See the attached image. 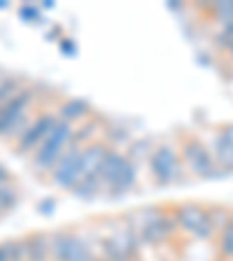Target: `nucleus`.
<instances>
[{"instance_id": "obj_1", "label": "nucleus", "mask_w": 233, "mask_h": 261, "mask_svg": "<svg viewBox=\"0 0 233 261\" xmlns=\"http://www.w3.org/2000/svg\"><path fill=\"white\" fill-rule=\"evenodd\" d=\"M72 138V126L70 121H63L59 119L54 126V130L44 138V142L38 147V152H35V168L38 170H47V168H54L56 161L63 156V147L65 142Z\"/></svg>"}, {"instance_id": "obj_2", "label": "nucleus", "mask_w": 233, "mask_h": 261, "mask_svg": "<svg viewBox=\"0 0 233 261\" xmlns=\"http://www.w3.org/2000/svg\"><path fill=\"white\" fill-rule=\"evenodd\" d=\"M51 259L54 261H93L89 245H84L77 236L61 231L51 236Z\"/></svg>"}, {"instance_id": "obj_3", "label": "nucleus", "mask_w": 233, "mask_h": 261, "mask_svg": "<svg viewBox=\"0 0 233 261\" xmlns=\"http://www.w3.org/2000/svg\"><path fill=\"white\" fill-rule=\"evenodd\" d=\"M149 168H152V177L157 185H170L179 175V163L177 154L173 152V147L161 145L157 147L149 156Z\"/></svg>"}, {"instance_id": "obj_4", "label": "nucleus", "mask_w": 233, "mask_h": 261, "mask_svg": "<svg viewBox=\"0 0 233 261\" xmlns=\"http://www.w3.org/2000/svg\"><path fill=\"white\" fill-rule=\"evenodd\" d=\"M175 219H177V226H182L196 238H210L212 231H215L210 212H205L198 205H182L175 215Z\"/></svg>"}, {"instance_id": "obj_5", "label": "nucleus", "mask_w": 233, "mask_h": 261, "mask_svg": "<svg viewBox=\"0 0 233 261\" xmlns=\"http://www.w3.org/2000/svg\"><path fill=\"white\" fill-rule=\"evenodd\" d=\"M182 156H185L189 170L194 175H198V177H208V175H212V170H215V161H212L210 152H208L205 145H203L201 140H196V138H189V140L185 142Z\"/></svg>"}, {"instance_id": "obj_6", "label": "nucleus", "mask_w": 233, "mask_h": 261, "mask_svg": "<svg viewBox=\"0 0 233 261\" xmlns=\"http://www.w3.org/2000/svg\"><path fill=\"white\" fill-rule=\"evenodd\" d=\"M136 236L131 228H119L117 233H112L110 238L103 240L105 256L110 261H131L136 254Z\"/></svg>"}, {"instance_id": "obj_7", "label": "nucleus", "mask_w": 233, "mask_h": 261, "mask_svg": "<svg viewBox=\"0 0 233 261\" xmlns=\"http://www.w3.org/2000/svg\"><path fill=\"white\" fill-rule=\"evenodd\" d=\"M82 147L72 145L68 152H63V156L56 161L54 166V175H51V179H54L59 187H65V189H72V187L77 185V168H80V159H82Z\"/></svg>"}, {"instance_id": "obj_8", "label": "nucleus", "mask_w": 233, "mask_h": 261, "mask_svg": "<svg viewBox=\"0 0 233 261\" xmlns=\"http://www.w3.org/2000/svg\"><path fill=\"white\" fill-rule=\"evenodd\" d=\"M105 156H108V147H105L103 142L89 145L87 149L82 152V159H80V168H77V185H82L84 179L100 177V168H103Z\"/></svg>"}, {"instance_id": "obj_9", "label": "nucleus", "mask_w": 233, "mask_h": 261, "mask_svg": "<svg viewBox=\"0 0 233 261\" xmlns=\"http://www.w3.org/2000/svg\"><path fill=\"white\" fill-rule=\"evenodd\" d=\"M59 117L56 114H42L33 126H28L26 130L19 138V152H31V149H38V145H42L44 138L54 130Z\"/></svg>"}, {"instance_id": "obj_10", "label": "nucleus", "mask_w": 233, "mask_h": 261, "mask_svg": "<svg viewBox=\"0 0 233 261\" xmlns=\"http://www.w3.org/2000/svg\"><path fill=\"white\" fill-rule=\"evenodd\" d=\"M31 103V91H21V93H14L5 103V108L0 110V133H5V130L14 128L16 119L23 114L26 105Z\"/></svg>"}, {"instance_id": "obj_11", "label": "nucleus", "mask_w": 233, "mask_h": 261, "mask_svg": "<svg viewBox=\"0 0 233 261\" xmlns=\"http://www.w3.org/2000/svg\"><path fill=\"white\" fill-rule=\"evenodd\" d=\"M51 259V238L38 233L26 240V261H49Z\"/></svg>"}, {"instance_id": "obj_12", "label": "nucleus", "mask_w": 233, "mask_h": 261, "mask_svg": "<svg viewBox=\"0 0 233 261\" xmlns=\"http://www.w3.org/2000/svg\"><path fill=\"white\" fill-rule=\"evenodd\" d=\"M215 159H217V163H222L224 168H233V140H228L224 133L217 138V145H215Z\"/></svg>"}, {"instance_id": "obj_13", "label": "nucleus", "mask_w": 233, "mask_h": 261, "mask_svg": "<svg viewBox=\"0 0 233 261\" xmlns=\"http://www.w3.org/2000/svg\"><path fill=\"white\" fill-rule=\"evenodd\" d=\"M89 112V105L84 103V100H68V103L61 105L59 110V119L63 121H72V119H80V117H84V114Z\"/></svg>"}, {"instance_id": "obj_14", "label": "nucleus", "mask_w": 233, "mask_h": 261, "mask_svg": "<svg viewBox=\"0 0 233 261\" xmlns=\"http://www.w3.org/2000/svg\"><path fill=\"white\" fill-rule=\"evenodd\" d=\"M219 252L226 259H233V217L228 219V224L222 228V240H219Z\"/></svg>"}, {"instance_id": "obj_15", "label": "nucleus", "mask_w": 233, "mask_h": 261, "mask_svg": "<svg viewBox=\"0 0 233 261\" xmlns=\"http://www.w3.org/2000/svg\"><path fill=\"white\" fill-rule=\"evenodd\" d=\"M16 189L12 187V182H5V185H0V212L3 210H10L12 205L16 203Z\"/></svg>"}, {"instance_id": "obj_16", "label": "nucleus", "mask_w": 233, "mask_h": 261, "mask_svg": "<svg viewBox=\"0 0 233 261\" xmlns=\"http://www.w3.org/2000/svg\"><path fill=\"white\" fill-rule=\"evenodd\" d=\"M19 14L26 16V19H40V12L33 10V7H21V10H19Z\"/></svg>"}, {"instance_id": "obj_17", "label": "nucleus", "mask_w": 233, "mask_h": 261, "mask_svg": "<svg viewBox=\"0 0 233 261\" xmlns=\"http://www.w3.org/2000/svg\"><path fill=\"white\" fill-rule=\"evenodd\" d=\"M0 261H10V256H7V245H0Z\"/></svg>"}]
</instances>
